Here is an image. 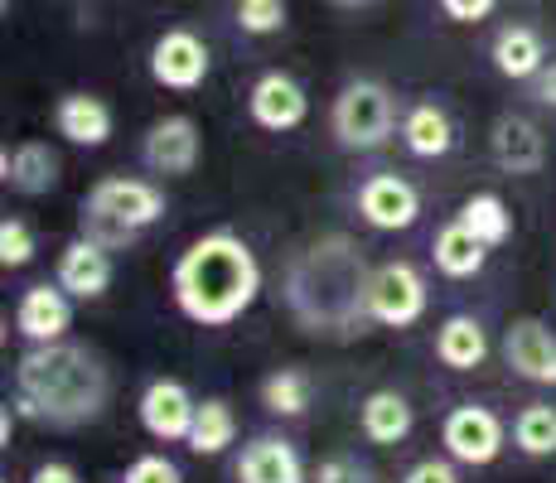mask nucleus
Segmentation results:
<instances>
[{
    "label": "nucleus",
    "mask_w": 556,
    "mask_h": 483,
    "mask_svg": "<svg viewBox=\"0 0 556 483\" xmlns=\"http://www.w3.org/2000/svg\"><path fill=\"white\" fill-rule=\"evenodd\" d=\"M431 252H435V271L451 276V281H469V276H479L484 271V262H489V246L479 242L459 218L445 223V228L435 232Z\"/></svg>",
    "instance_id": "b1692460"
},
{
    "label": "nucleus",
    "mask_w": 556,
    "mask_h": 483,
    "mask_svg": "<svg viewBox=\"0 0 556 483\" xmlns=\"http://www.w3.org/2000/svg\"><path fill=\"white\" fill-rule=\"evenodd\" d=\"M426 315V281L416 266L382 262L368 276V319L388 329H406Z\"/></svg>",
    "instance_id": "423d86ee"
},
{
    "label": "nucleus",
    "mask_w": 556,
    "mask_h": 483,
    "mask_svg": "<svg viewBox=\"0 0 556 483\" xmlns=\"http://www.w3.org/2000/svg\"><path fill=\"white\" fill-rule=\"evenodd\" d=\"M15 329L25 334L29 343H53L63 339L73 329V300L68 290H63L59 281H45V285H29L25 295H20L15 305Z\"/></svg>",
    "instance_id": "4468645a"
},
{
    "label": "nucleus",
    "mask_w": 556,
    "mask_h": 483,
    "mask_svg": "<svg viewBox=\"0 0 556 483\" xmlns=\"http://www.w3.org/2000/svg\"><path fill=\"white\" fill-rule=\"evenodd\" d=\"M538 102H547V106H556V63H547V68L538 73Z\"/></svg>",
    "instance_id": "c9c22d12"
},
{
    "label": "nucleus",
    "mask_w": 556,
    "mask_h": 483,
    "mask_svg": "<svg viewBox=\"0 0 556 483\" xmlns=\"http://www.w3.org/2000/svg\"><path fill=\"white\" fill-rule=\"evenodd\" d=\"M504 421H498L489 406H479V402H465V406H455L451 416H445V425H441V445H445V455L455 459V465H494L498 455H504Z\"/></svg>",
    "instance_id": "0eeeda50"
},
{
    "label": "nucleus",
    "mask_w": 556,
    "mask_h": 483,
    "mask_svg": "<svg viewBox=\"0 0 556 483\" xmlns=\"http://www.w3.org/2000/svg\"><path fill=\"white\" fill-rule=\"evenodd\" d=\"M59 285L73 300H102L106 285H112V246L92 242L88 232L78 242H68L59 256Z\"/></svg>",
    "instance_id": "dca6fc26"
},
{
    "label": "nucleus",
    "mask_w": 556,
    "mask_h": 483,
    "mask_svg": "<svg viewBox=\"0 0 556 483\" xmlns=\"http://www.w3.org/2000/svg\"><path fill=\"white\" fill-rule=\"evenodd\" d=\"M402 141H406L412 155H421V160L451 155V150H455V126H451V116H445V106L416 102L412 112L402 116Z\"/></svg>",
    "instance_id": "5701e85b"
},
{
    "label": "nucleus",
    "mask_w": 556,
    "mask_h": 483,
    "mask_svg": "<svg viewBox=\"0 0 556 483\" xmlns=\"http://www.w3.org/2000/svg\"><path fill=\"white\" fill-rule=\"evenodd\" d=\"M0 179L15 193H25V199L53 193L59 189V155H53L49 141H20L15 150L0 155Z\"/></svg>",
    "instance_id": "a211bd4d"
},
{
    "label": "nucleus",
    "mask_w": 556,
    "mask_h": 483,
    "mask_svg": "<svg viewBox=\"0 0 556 483\" xmlns=\"http://www.w3.org/2000/svg\"><path fill=\"white\" fill-rule=\"evenodd\" d=\"M160 218H165V189H155L151 179L106 175L88 189V199H83V232H88L92 242L112 246V252Z\"/></svg>",
    "instance_id": "20e7f679"
},
{
    "label": "nucleus",
    "mask_w": 556,
    "mask_h": 483,
    "mask_svg": "<svg viewBox=\"0 0 556 483\" xmlns=\"http://www.w3.org/2000/svg\"><path fill=\"white\" fill-rule=\"evenodd\" d=\"M459 223H465V228L475 232L484 246H504L513 238V213H508V203L498 199V193H475V199H465Z\"/></svg>",
    "instance_id": "a878e982"
},
{
    "label": "nucleus",
    "mask_w": 556,
    "mask_h": 483,
    "mask_svg": "<svg viewBox=\"0 0 556 483\" xmlns=\"http://www.w3.org/2000/svg\"><path fill=\"white\" fill-rule=\"evenodd\" d=\"M489 150H494V165L504 169V175H538L542 165H547V141H542V131L528 122V116H498L494 131H489Z\"/></svg>",
    "instance_id": "2eb2a0df"
},
{
    "label": "nucleus",
    "mask_w": 556,
    "mask_h": 483,
    "mask_svg": "<svg viewBox=\"0 0 556 483\" xmlns=\"http://www.w3.org/2000/svg\"><path fill=\"white\" fill-rule=\"evenodd\" d=\"M238 483H309L301 469V455H295L286 440L262 435L242 449L238 459Z\"/></svg>",
    "instance_id": "aec40b11"
},
{
    "label": "nucleus",
    "mask_w": 556,
    "mask_h": 483,
    "mask_svg": "<svg viewBox=\"0 0 556 483\" xmlns=\"http://www.w3.org/2000/svg\"><path fill=\"white\" fill-rule=\"evenodd\" d=\"M213 68V53L208 45L194 35V29H165L151 49V78L169 92H194L203 88Z\"/></svg>",
    "instance_id": "6e6552de"
},
{
    "label": "nucleus",
    "mask_w": 556,
    "mask_h": 483,
    "mask_svg": "<svg viewBox=\"0 0 556 483\" xmlns=\"http://www.w3.org/2000/svg\"><path fill=\"white\" fill-rule=\"evenodd\" d=\"M358 213H363V223L378 232H406L421 218V193L406 185L402 175H372L368 185L358 189Z\"/></svg>",
    "instance_id": "9b49d317"
},
{
    "label": "nucleus",
    "mask_w": 556,
    "mask_h": 483,
    "mask_svg": "<svg viewBox=\"0 0 556 483\" xmlns=\"http://www.w3.org/2000/svg\"><path fill=\"white\" fill-rule=\"evenodd\" d=\"M53 126H59V136L68 145L98 150V145L112 141V106L92 92H68V97H59V106H53Z\"/></svg>",
    "instance_id": "f3484780"
},
{
    "label": "nucleus",
    "mask_w": 556,
    "mask_h": 483,
    "mask_svg": "<svg viewBox=\"0 0 556 483\" xmlns=\"http://www.w3.org/2000/svg\"><path fill=\"white\" fill-rule=\"evenodd\" d=\"M368 256L354 238L329 232L291 256L281 281V300L305 334L349 339L368 325Z\"/></svg>",
    "instance_id": "f257e3e1"
},
{
    "label": "nucleus",
    "mask_w": 556,
    "mask_h": 483,
    "mask_svg": "<svg viewBox=\"0 0 556 483\" xmlns=\"http://www.w3.org/2000/svg\"><path fill=\"white\" fill-rule=\"evenodd\" d=\"M329 131L344 150H378L397 131V97L378 78L344 82L334 106H329Z\"/></svg>",
    "instance_id": "39448f33"
},
{
    "label": "nucleus",
    "mask_w": 556,
    "mask_h": 483,
    "mask_svg": "<svg viewBox=\"0 0 556 483\" xmlns=\"http://www.w3.org/2000/svg\"><path fill=\"white\" fill-rule=\"evenodd\" d=\"M203 155V136L194 126V116H160L141 141V160L155 175H194Z\"/></svg>",
    "instance_id": "1a4fd4ad"
},
{
    "label": "nucleus",
    "mask_w": 556,
    "mask_h": 483,
    "mask_svg": "<svg viewBox=\"0 0 556 483\" xmlns=\"http://www.w3.org/2000/svg\"><path fill=\"white\" fill-rule=\"evenodd\" d=\"M248 112L262 131H295L309 116V97L291 73H262V78L252 82Z\"/></svg>",
    "instance_id": "ddd939ff"
},
{
    "label": "nucleus",
    "mask_w": 556,
    "mask_h": 483,
    "mask_svg": "<svg viewBox=\"0 0 556 483\" xmlns=\"http://www.w3.org/2000/svg\"><path fill=\"white\" fill-rule=\"evenodd\" d=\"M122 483H185V474H179L175 459H165V455H141L131 469H126Z\"/></svg>",
    "instance_id": "7c9ffc66"
},
{
    "label": "nucleus",
    "mask_w": 556,
    "mask_h": 483,
    "mask_svg": "<svg viewBox=\"0 0 556 483\" xmlns=\"http://www.w3.org/2000/svg\"><path fill=\"white\" fill-rule=\"evenodd\" d=\"M242 35H281L286 29V0H238L232 5Z\"/></svg>",
    "instance_id": "c85d7f7f"
},
{
    "label": "nucleus",
    "mask_w": 556,
    "mask_h": 483,
    "mask_svg": "<svg viewBox=\"0 0 556 483\" xmlns=\"http://www.w3.org/2000/svg\"><path fill=\"white\" fill-rule=\"evenodd\" d=\"M141 425L151 431L155 440H189V431H194V416H199V402L189 396L185 382L175 378H155L151 386L141 392Z\"/></svg>",
    "instance_id": "f8f14e48"
},
{
    "label": "nucleus",
    "mask_w": 556,
    "mask_h": 483,
    "mask_svg": "<svg viewBox=\"0 0 556 483\" xmlns=\"http://www.w3.org/2000/svg\"><path fill=\"white\" fill-rule=\"evenodd\" d=\"M309 396H315V386L301 368H276L271 378L262 382V406L271 416H305Z\"/></svg>",
    "instance_id": "cd10ccee"
},
{
    "label": "nucleus",
    "mask_w": 556,
    "mask_h": 483,
    "mask_svg": "<svg viewBox=\"0 0 556 483\" xmlns=\"http://www.w3.org/2000/svg\"><path fill=\"white\" fill-rule=\"evenodd\" d=\"M309 483H372V469L358 465L354 455H329L325 465L315 469V479Z\"/></svg>",
    "instance_id": "2f4dec72"
},
{
    "label": "nucleus",
    "mask_w": 556,
    "mask_h": 483,
    "mask_svg": "<svg viewBox=\"0 0 556 483\" xmlns=\"http://www.w3.org/2000/svg\"><path fill=\"white\" fill-rule=\"evenodd\" d=\"M358 425H363V435H368L372 445H402V440L412 435V425H416V411H412V402H406L402 392L382 386V392H372L368 402H363Z\"/></svg>",
    "instance_id": "412c9836"
},
{
    "label": "nucleus",
    "mask_w": 556,
    "mask_h": 483,
    "mask_svg": "<svg viewBox=\"0 0 556 483\" xmlns=\"http://www.w3.org/2000/svg\"><path fill=\"white\" fill-rule=\"evenodd\" d=\"M334 10H372V5H388V0H329Z\"/></svg>",
    "instance_id": "e433bc0d"
},
{
    "label": "nucleus",
    "mask_w": 556,
    "mask_h": 483,
    "mask_svg": "<svg viewBox=\"0 0 556 483\" xmlns=\"http://www.w3.org/2000/svg\"><path fill=\"white\" fill-rule=\"evenodd\" d=\"M238 440V416H232V406L223 402V396H208V402H199V416H194V431H189L185 445L194 449V455H223V449Z\"/></svg>",
    "instance_id": "393cba45"
},
{
    "label": "nucleus",
    "mask_w": 556,
    "mask_h": 483,
    "mask_svg": "<svg viewBox=\"0 0 556 483\" xmlns=\"http://www.w3.org/2000/svg\"><path fill=\"white\" fill-rule=\"evenodd\" d=\"M513 445L532 459L556 455V406H547V402L522 406L518 421H513Z\"/></svg>",
    "instance_id": "bb28decb"
},
{
    "label": "nucleus",
    "mask_w": 556,
    "mask_h": 483,
    "mask_svg": "<svg viewBox=\"0 0 556 483\" xmlns=\"http://www.w3.org/2000/svg\"><path fill=\"white\" fill-rule=\"evenodd\" d=\"M29 483H78V474H73L68 465H39Z\"/></svg>",
    "instance_id": "f704fd0d"
},
{
    "label": "nucleus",
    "mask_w": 556,
    "mask_h": 483,
    "mask_svg": "<svg viewBox=\"0 0 556 483\" xmlns=\"http://www.w3.org/2000/svg\"><path fill=\"white\" fill-rule=\"evenodd\" d=\"M435 358L455 372H475L489 358V334L475 315H451L435 329Z\"/></svg>",
    "instance_id": "4be33fe9"
},
{
    "label": "nucleus",
    "mask_w": 556,
    "mask_h": 483,
    "mask_svg": "<svg viewBox=\"0 0 556 483\" xmlns=\"http://www.w3.org/2000/svg\"><path fill=\"white\" fill-rule=\"evenodd\" d=\"M106 396H112V372L83 343H35L15 363V411L53 431L98 421L106 411Z\"/></svg>",
    "instance_id": "f03ea898"
},
{
    "label": "nucleus",
    "mask_w": 556,
    "mask_h": 483,
    "mask_svg": "<svg viewBox=\"0 0 556 483\" xmlns=\"http://www.w3.org/2000/svg\"><path fill=\"white\" fill-rule=\"evenodd\" d=\"M441 10L455 25H479V20H489L498 10V0H441Z\"/></svg>",
    "instance_id": "473e14b6"
},
{
    "label": "nucleus",
    "mask_w": 556,
    "mask_h": 483,
    "mask_svg": "<svg viewBox=\"0 0 556 483\" xmlns=\"http://www.w3.org/2000/svg\"><path fill=\"white\" fill-rule=\"evenodd\" d=\"M169 290H175V305L185 319L203 329H223L252 309L256 290H262V266L242 238L208 232V238L185 246L175 276H169Z\"/></svg>",
    "instance_id": "7ed1b4c3"
},
{
    "label": "nucleus",
    "mask_w": 556,
    "mask_h": 483,
    "mask_svg": "<svg viewBox=\"0 0 556 483\" xmlns=\"http://www.w3.org/2000/svg\"><path fill=\"white\" fill-rule=\"evenodd\" d=\"M402 483H459V474H455L451 459H421V465L406 469Z\"/></svg>",
    "instance_id": "72a5a7b5"
},
{
    "label": "nucleus",
    "mask_w": 556,
    "mask_h": 483,
    "mask_svg": "<svg viewBox=\"0 0 556 483\" xmlns=\"http://www.w3.org/2000/svg\"><path fill=\"white\" fill-rule=\"evenodd\" d=\"M35 232H29V223H20V218H5L0 223V266L5 271H15V266H29L35 262Z\"/></svg>",
    "instance_id": "c756f323"
},
{
    "label": "nucleus",
    "mask_w": 556,
    "mask_h": 483,
    "mask_svg": "<svg viewBox=\"0 0 556 483\" xmlns=\"http://www.w3.org/2000/svg\"><path fill=\"white\" fill-rule=\"evenodd\" d=\"M489 59H494V68L504 73V78L528 82V78H538V73L547 68V45H542V35L532 25H504L494 35Z\"/></svg>",
    "instance_id": "6ab92c4d"
},
{
    "label": "nucleus",
    "mask_w": 556,
    "mask_h": 483,
    "mask_svg": "<svg viewBox=\"0 0 556 483\" xmlns=\"http://www.w3.org/2000/svg\"><path fill=\"white\" fill-rule=\"evenodd\" d=\"M504 358L522 382L556 386V334L542 319H532V315L513 319L504 329Z\"/></svg>",
    "instance_id": "9d476101"
}]
</instances>
